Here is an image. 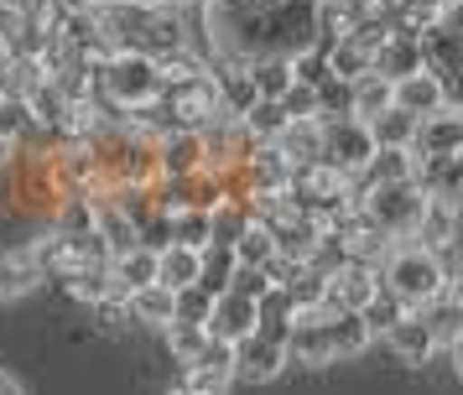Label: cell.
<instances>
[{
  "label": "cell",
  "instance_id": "f1b7e54d",
  "mask_svg": "<svg viewBox=\"0 0 463 395\" xmlns=\"http://www.w3.org/2000/svg\"><path fill=\"white\" fill-rule=\"evenodd\" d=\"M230 276H234V249L230 245L198 249V281H193V287H203L209 296H219V291H230Z\"/></svg>",
  "mask_w": 463,
  "mask_h": 395
},
{
  "label": "cell",
  "instance_id": "f907efd6",
  "mask_svg": "<svg viewBox=\"0 0 463 395\" xmlns=\"http://www.w3.org/2000/svg\"><path fill=\"white\" fill-rule=\"evenodd\" d=\"M0 109H5V94H0Z\"/></svg>",
  "mask_w": 463,
  "mask_h": 395
},
{
  "label": "cell",
  "instance_id": "ba28073f",
  "mask_svg": "<svg viewBox=\"0 0 463 395\" xmlns=\"http://www.w3.org/2000/svg\"><path fill=\"white\" fill-rule=\"evenodd\" d=\"M463 151V109L442 104L432 115H421L411 130V156H458Z\"/></svg>",
  "mask_w": 463,
  "mask_h": 395
},
{
  "label": "cell",
  "instance_id": "3957f363",
  "mask_svg": "<svg viewBox=\"0 0 463 395\" xmlns=\"http://www.w3.org/2000/svg\"><path fill=\"white\" fill-rule=\"evenodd\" d=\"M380 287L391 291L406 312H421L438 291L458 287V270H448L442 255L421 249L417 240H396L385 249V260H380Z\"/></svg>",
  "mask_w": 463,
  "mask_h": 395
},
{
  "label": "cell",
  "instance_id": "7dc6e473",
  "mask_svg": "<svg viewBox=\"0 0 463 395\" xmlns=\"http://www.w3.org/2000/svg\"><path fill=\"white\" fill-rule=\"evenodd\" d=\"M167 395H198V390H193L188 380H177V385H172V390H167Z\"/></svg>",
  "mask_w": 463,
  "mask_h": 395
},
{
  "label": "cell",
  "instance_id": "9c48e42d",
  "mask_svg": "<svg viewBox=\"0 0 463 395\" xmlns=\"http://www.w3.org/2000/svg\"><path fill=\"white\" fill-rule=\"evenodd\" d=\"M375 291H380V270L375 266H354V260H344V266L323 281V312H359Z\"/></svg>",
  "mask_w": 463,
  "mask_h": 395
},
{
  "label": "cell",
  "instance_id": "7402d4cb",
  "mask_svg": "<svg viewBox=\"0 0 463 395\" xmlns=\"http://www.w3.org/2000/svg\"><path fill=\"white\" fill-rule=\"evenodd\" d=\"M323 333H328V353H334V364L359 359V353L375 343V338H370V328L359 323V312H334V317L323 323Z\"/></svg>",
  "mask_w": 463,
  "mask_h": 395
},
{
  "label": "cell",
  "instance_id": "e0dca14e",
  "mask_svg": "<svg viewBox=\"0 0 463 395\" xmlns=\"http://www.w3.org/2000/svg\"><path fill=\"white\" fill-rule=\"evenodd\" d=\"M421 249H432V255H453L458 245V203H442V198H427L421 208V224L411 234Z\"/></svg>",
  "mask_w": 463,
  "mask_h": 395
},
{
  "label": "cell",
  "instance_id": "4dcf8cb0",
  "mask_svg": "<svg viewBox=\"0 0 463 395\" xmlns=\"http://www.w3.org/2000/svg\"><path fill=\"white\" fill-rule=\"evenodd\" d=\"M43 79H47V73H43V62H37V58H5V62H0V94H5V99H16V104H22Z\"/></svg>",
  "mask_w": 463,
  "mask_h": 395
},
{
  "label": "cell",
  "instance_id": "9a60e30c",
  "mask_svg": "<svg viewBox=\"0 0 463 395\" xmlns=\"http://www.w3.org/2000/svg\"><path fill=\"white\" fill-rule=\"evenodd\" d=\"M203 172V136L198 130H172L156 141V177H193Z\"/></svg>",
  "mask_w": 463,
  "mask_h": 395
},
{
  "label": "cell",
  "instance_id": "7a4b0ae2",
  "mask_svg": "<svg viewBox=\"0 0 463 395\" xmlns=\"http://www.w3.org/2000/svg\"><path fill=\"white\" fill-rule=\"evenodd\" d=\"M94 26L109 52H141V58H167L188 47V32L172 5H146V0H99Z\"/></svg>",
  "mask_w": 463,
  "mask_h": 395
},
{
  "label": "cell",
  "instance_id": "f546056e",
  "mask_svg": "<svg viewBox=\"0 0 463 395\" xmlns=\"http://www.w3.org/2000/svg\"><path fill=\"white\" fill-rule=\"evenodd\" d=\"M281 125H287V115L276 109V99H255L245 115H240V136L250 146H271L276 136H281Z\"/></svg>",
  "mask_w": 463,
  "mask_h": 395
},
{
  "label": "cell",
  "instance_id": "681fc988",
  "mask_svg": "<svg viewBox=\"0 0 463 395\" xmlns=\"http://www.w3.org/2000/svg\"><path fill=\"white\" fill-rule=\"evenodd\" d=\"M5 58H11V52H5V37H0V62H5Z\"/></svg>",
  "mask_w": 463,
  "mask_h": 395
},
{
  "label": "cell",
  "instance_id": "ac0fdd59",
  "mask_svg": "<svg viewBox=\"0 0 463 395\" xmlns=\"http://www.w3.org/2000/svg\"><path fill=\"white\" fill-rule=\"evenodd\" d=\"M421 323L432 328V338H438V353L442 359H458V333H463V312H458V287L438 291L427 307H421Z\"/></svg>",
  "mask_w": 463,
  "mask_h": 395
},
{
  "label": "cell",
  "instance_id": "52a82bcc",
  "mask_svg": "<svg viewBox=\"0 0 463 395\" xmlns=\"http://www.w3.org/2000/svg\"><path fill=\"white\" fill-rule=\"evenodd\" d=\"M230 359H234V380L271 385L276 374L287 370V338H271V333L250 328L240 343H230Z\"/></svg>",
  "mask_w": 463,
  "mask_h": 395
},
{
  "label": "cell",
  "instance_id": "603a6c76",
  "mask_svg": "<svg viewBox=\"0 0 463 395\" xmlns=\"http://www.w3.org/2000/svg\"><path fill=\"white\" fill-rule=\"evenodd\" d=\"M37 287H43V270L32 266L22 249L0 255V302H22V296H32Z\"/></svg>",
  "mask_w": 463,
  "mask_h": 395
},
{
  "label": "cell",
  "instance_id": "ee69618b",
  "mask_svg": "<svg viewBox=\"0 0 463 395\" xmlns=\"http://www.w3.org/2000/svg\"><path fill=\"white\" fill-rule=\"evenodd\" d=\"M271 287V281H266V270H255V266H234V276H230V291L234 296H260V291Z\"/></svg>",
  "mask_w": 463,
  "mask_h": 395
},
{
  "label": "cell",
  "instance_id": "8992f818",
  "mask_svg": "<svg viewBox=\"0 0 463 395\" xmlns=\"http://www.w3.org/2000/svg\"><path fill=\"white\" fill-rule=\"evenodd\" d=\"M162 104L172 109V125H177V130H203L209 120H219V115H224L213 73H198V79L177 83V89H162Z\"/></svg>",
  "mask_w": 463,
  "mask_h": 395
},
{
  "label": "cell",
  "instance_id": "44dd1931",
  "mask_svg": "<svg viewBox=\"0 0 463 395\" xmlns=\"http://www.w3.org/2000/svg\"><path fill=\"white\" fill-rule=\"evenodd\" d=\"M271 146L292 166L323 162V120H287V125H281V136H276Z\"/></svg>",
  "mask_w": 463,
  "mask_h": 395
},
{
  "label": "cell",
  "instance_id": "4316f807",
  "mask_svg": "<svg viewBox=\"0 0 463 395\" xmlns=\"http://www.w3.org/2000/svg\"><path fill=\"white\" fill-rule=\"evenodd\" d=\"M380 109H391V79H380V73H359L349 83V115L354 120H370Z\"/></svg>",
  "mask_w": 463,
  "mask_h": 395
},
{
  "label": "cell",
  "instance_id": "8fae6325",
  "mask_svg": "<svg viewBox=\"0 0 463 395\" xmlns=\"http://www.w3.org/2000/svg\"><path fill=\"white\" fill-rule=\"evenodd\" d=\"M411 183H417L427 198L458 203V193H463V151L458 156H411Z\"/></svg>",
  "mask_w": 463,
  "mask_h": 395
},
{
  "label": "cell",
  "instance_id": "f35d334b",
  "mask_svg": "<svg viewBox=\"0 0 463 395\" xmlns=\"http://www.w3.org/2000/svg\"><path fill=\"white\" fill-rule=\"evenodd\" d=\"M287 62H292V79L307 83V89H317V83L334 79V73H328V47H323V42H307V47H302V52H292Z\"/></svg>",
  "mask_w": 463,
  "mask_h": 395
},
{
  "label": "cell",
  "instance_id": "f6af8a7d",
  "mask_svg": "<svg viewBox=\"0 0 463 395\" xmlns=\"http://www.w3.org/2000/svg\"><path fill=\"white\" fill-rule=\"evenodd\" d=\"M11 162H16V141H11V136H0V172H5Z\"/></svg>",
  "mask_w": 463,
  "mask_h": 395
},
{
  "label": "cell",
  "instance_id": "2e32d148",
  "mask_svg": "<svg viewBox=\"0 0 463 395\" xmlns=\"http://www.w3.org/2000/svg\"><path fill=\"white\" fill-rule=\"evenodd\" d=\"M385 349L396 353L401 364H432V359H438V338L421 323V312H406L396 328L385 333Z\"/></svg>",
  "mask_w": 463,
  "mask_h": 395
},
{
  "label": "cell",
  "instance_id": "277c9868",
  "mask_svg": "<svg viewBox=\"0 0 463 395\" xmlns=\"http://www.w3.org/2000/svg\"><path fill=\"white\" fill-rule=\"evenodd\" d=\"M421 208H427V193L417 183H391V187H359L354 213L370 229H380L385 240H411L421 224Z\"/></svg>",
  "mask_w": 463,
  "mask_h": 395
},
{
  "label": "cell",
  "instance_id": "1f68e13d",
  "mask_svg": "<svg viewBox=\"0 0 463 395\" xmlns=\"http://www.w3.org/2000/svg\"><path fill=\"white\" fill-rule=\"evenodd\" d=\"M126 307L136 323H151V328H167L172 323V291L167 287H141L126 296Z\"/></svg>",
  "mask_w": 463,
  "mask_h": 395
},
{
  "label": "cell",
  "instance_id": "30bf717a",
  "mask_svg": "<svg viewBox=\"0 0 463 395\" xmlns=\"http://www.w3.org/2000/svg\"><path fill=\"white\" fill-rule=\"evenodd\" d=\"M391 104L406 109L411 120H421V115H432V109H442V104H458V99H453L448 79H438L432 68H417V73H406V79L391 83Z\"/></svg>",
  "mask_w": 463,
  "mask_h": 395
},
{
  "label": "cell",
  "instance_id": "ab89813d",
  "mask_svg": "<svg viewBox=\"0 0 463 395\" xmlns=\"http://www.w3.org/2000/svg\"><path fill=\"white\" fill-rule=\"evenodd\" d=\"M167 349H172V359L177 364H193L198 359V349L209 343V333H203V323H167Z\"/></svg>",
  "mask_w": 463,
  "mask_h": 395
},
{
  "label": "cell",
  "instance_id": "74e56055",
  "mask_svg": "<svg viewBox=\"0 0 463 395\" xmlns=\"http://www.w3.org/2000/svg\"><path fill=\"white\" fill-rule=\"evenodd\" d=\"M172 245H209V208H172Z\"/></svg>",
  "mask_w": 463,
  "mask_h": 395
},
{
  "label": "cell",
  "instance_id": "c3c4849f",
  "mask_svg": "<svg viewBox=\"0 0 463 395\" xmlns=\"http://www.w3.org/2000/svg\"><path fill=\"white\" fill-rule=\"evenodd\" d=\"M94 5H99V0H94ZM146 5H177V0H146Z\"/></svg>",
  "mask_w": 463,
  "mask_h": 395
},
{
  "label": "cell",
  "instance_id": "cb8c5ba5",
  "mask_svg": "<svg viewBox=\"0 0 463 395\" xmlns=\"http://www.w3.org/2000/svg\"><path fill=\"white\" fill-rule=\"evenodd\" d=\"M198 281V249L188 245H167V249H156V287H167V291H183Z\"/></svg>",
  "mask_w": 463,
  "mask_h": 395
},
{
  "label": "cell",
  "instance_id": "bcb514c9",
  "mask_svg": "<svg viewBox=\"0 0 463 395\" xmlns=\"http://www.w3.org/2000/svg\"><path fill=\"white\" fill-rule=\"evenodd\" d=\"M0 395H22V385H16V380H11L5 370H0Z\"/></svg>",
  "mask_w": 463,
  "mask_h": 395
},
{
  "label": "cell",
  "instance_id": "83f0119b",
  "mask_svg": "<svg viewBox=\"0 0 463 395\" xmlns=\"http://www.w3.org/2000/svg\"><path fill=\"white\" fill-rule=\"evenodd\" d=\"M370 141L375 146H391V151H411V130H417V120L406 115V109H380V115H370Z\"/></svg>",
  "mask_w": 463,
  "mask_h": 395
},
{
  "label": "cell",
  "instance_id": "836d02e7",
  "mask_svg": "<svg viewBox=\"0 0 463 395\" xmlns=\"http://www.w3.org/2000/svg\"><path fill=\"white\" fill-rule=\"evenodd\" d=\"M234 266H255V270H266L276 260V245H271V234H266V224H245V234L234 240Z\"/></svg>",
  "mask_w": 463,
  "mask_h": 395
},
{
  "label": "cell",
  "instance_id": "7c38bea8",
  "mask_svg": "<svg viewBox=\"0 0 463 395\" xmlns=\"http://www.w3.org/2000/svg\"><path fill=\"white\" fill-rule=\"evenodd\" d=\"M183 380H188L198 395H230V385H234V359H230V343H203L198 349V359L193 364H183Z\"/></svg>",
  "mask_w": 463,
  "mask_h": 395
},
{
  "label": "cell",
  "instance_id": "6da1fadb",
  "mask_svg": "<svg viewBox=\"0 0 463 395\" xmlns=\"http://www.w3.org/2000/svg\"><path fill=\"white\" fill-rule=\"evenodd\" d=\"M209 68L250 58H292L313 42V0H203Z\"/></svg>",
  "mask_w": 463,
  "mask_h": 395
},
{
  "label": "cell",
  "instance_id": "7bdbcfd3",
  "mask_svg": "<svg viewBox=\"0 0 463 395\" xmlns=\"http://www.w3.org/2000/svg\"><path fill=\"white\" fill-rule=\"evenodd\" d=\"M344 115H349V83L344 79L317 83V120H344Z\"/></svg>",
  "mask_w": 463,
  "mask_h": 395
},
{
  "label": "cell",
  "instance_id": "ffe728a7",
  "mask_svg": "<svg viewBox=\"0 0 463 395\" xmlns=\"http://www.w3.org/2000/svg\"><path fill=\"white\" fill-rule=\"evenodd\" d=\"M109 287H115V296L156 287V249L136 245V249H126V255H115V260H109Z\"/></svg>",
  "mask_w": 463,
  "mask_h": 395
},
{
  "label": "cell",
  "instance_id": "60d3db41",
  "mask_svg": "<svg viewBox=\"0 0 463 395\" xmlns=\"http://www.w3.org/2000/svg\"><path fill=\"white\" fill-rule=\"evenodd\" d=\"M209 312H213V296L203 287L172 291V323H209Z\"/></svg>",
  "mask_w": 463,
  "mask_h": 395
},
{
  "label": "cell",
  "instance_id": "d6986e66",
  "mask_svg": "<svg viewBox=\"0 0 463 395\" xmlns=\"http://www.w3.org/2000/svg\"><path fill=\"white\" fill-rule=\"evenodd\" d=\"M94 234L105 240V249H109V260L115 255H126V249H136L141 240H136V219H130L126 208L115 203L109 193H94Z\"/></svg>",
  "mask_w": 463,
  "mask_h": 395
},
{
  "label": "cell",
  "instance_id": "d6a6232c",
  "mask_svg": "<svg viewBox=\"0 0 463 395\" xmlns=\"http://www.w3.org/2000/svg\"><path fill=\"white\" fill-rule=\"evenodd\" d=\"M323 47H328V73H334V79L354 83L359 73H370V52H364L354 37H334V42H323Z\"/></svg>",
  "mask_w": 463,
  "mask_h": 395
},
{
  "label": "cell",
  "instance_id": "e575fe53",
  "mask_svg": "<svg viewBox=\"0 0 463 395\" xmlns=\"http://www.w3.org/2000/svg\"><path fill=\"white\" fill-rule=\"evenodd\" d=\"M22 255H26L37 270H43V281H47V276H63V270H68V240H63V234H52V229H47V234H37V240H32Z\"/></svg>",
  "mask_w": 463,
  "mask_h": 395
},
{
  "label": "cell",
  "instance_id": "5bb4252c",
  "mask_svg": "<svg viewBox=\"0 0 463 395\" xmlns=\"http://www.w3.org/2000/svg\"><path fill=\"white\" fill-rule=\"evenodd\" d=\"M417 68H427V52H421V37H411V32H391L375 47V58H370V73H380V79H391V83L417 73Z\"/></svg>",
  "mask_w": 463,
  "mask_h": 395
},
{
  "label": "cell",
  "instance_id": "d590c367",
  "mask_svg": "<svg viewBox=\"0 0 463 395\" xmlns=\"http://www.w3.org/2000/svg\"><path fill=\"white\" fill-rule=\"evenodd\" d=\"M68 287V296L73 302H84V307H99V302H109L115 296V287H109V270H68V276H58Z\"/></svg>",
  "mask_w": 463,
  "mask_h": 395
},
{
  "label": "cell",
  "instance_id": "5b68a950",
  "mask_svg": "<svg viewBox=\"0 0 463 395\" xmlns=\"http://www.w3.org/2000/svg\"><path fill=\"white\" fill-rule=\"evenodd\" d=\"M375 156V141H370V125L344 115V120H323V162L334 166L338 177H359L364 162Z\"/></svg>",
  "mask_w": 463,
  "mask_h": 395
},
{
  "label": "cell",
  "instance_id": "8d00e7d4",
  "mask_svg": "<svg viewBox=\"0 0 463 395\" xmlns=\"http://www.w3.org/2000/svg\"><path fill=\"white\" fill-rule=\"evenodd\" d=\"M401 317H406V307H401V302H396V296H391L385 287H380L375 296H370V302L359 307V323L370 328V338H385V333L396 328Z\"/></svg>",
  "mask_w": 463,
  "mask_h": 395
},
{
  "label": "cell",
  "instance_id": "4fadbf2b",
  "mask_svg": "<svg viewBox=\"0 0 463 395\" xmlns=\"http://www.w3.org/2000/svg\"><path fill=\"white\" fill-rule=\"evenodd\" d=\"M250 328H255V302H250V296L219 291V296H213L209 323H203V333H209L213 343H240V338H245Z\"/></svg>",
  "mask_w": 463,
  "mask_h": 395
},
{
  "label": "cell",
  "instance_id": "b9f144b4",
  "mask_svg": "<svg viewBox=\"0 0 463 395\" xmlns=\"http://www.w3.org/2000/svg\"><path fill=\"white\" fill-rule=\"evenodd\" d=\"M276 109L287 115V120H317V89H307V83H287V94L276 99Z\"/></svg>",
  "mask_w": 463,
  "mask_h": 395
},
{
  "label": "cell",
  "instance_id": "d4e9b609",
  "mask_svg": "<svg viewBox=\"0 0 463 395\" xmlns=\"http://www.w3.org/2000/svg\"><path fill=\"white\" fill-rule=\"evenodd\" d=\"M94 229V198L89 193H79V187H68L63 198L52 203V234H89Z\"/></svg>",
  "mask_w": 463,
  "mask_h": 395
},
{
  "label": "cell",
  "instance_id": "484cf974",
  "mask_svg": "<svg viewBox=\"0 0 463 395\" xmlns=\"http://www.w3.org/2000/svg\"><path fill=\"white\" fill-rule=\"evenodd\" d=\"M245 79H250L255 99H281L287 83H292V62L287 58H250L245 62Z\"/></svg>",
  "mask_w": 463,
  "mask_h": 395
}]
</instances>
